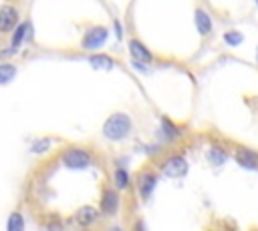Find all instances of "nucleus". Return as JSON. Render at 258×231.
<instances>
[{
	"label": "nucleus",
	"mask_w": 258,
	"mask_h": 231,
	"mask_svg": "<svg viewBox=\"0 0 258 231\" xmlns=\"http://www.w3.org/2000/svg\"><path fill=\"white\" fill-rule=\"evenodd\" d=\"M121 207V197L117 193V189H111V187H105L103 193H101V199H99V211L101 215H115Z\"/></svg>",
	"instance_id": "5"
},
{
	"label": "nucleus",
	"mask_w": 258,
	"mask_h": 231,
	"mask_svg": "<svg viewBox=\"0 0 258 231\" xmlns=\"http://www.w3.org/2000/svg\"><path fill=\"white\" fill-rule=\"evenodd\" d=\"M14 76H16V66L10 64V62H2L0 64V84L10 82Z\"/></svg>",
	"instance_id": "17"
},
{
	"label": "nucleus",
	"mask_w": 258,
	"mask_h": 231,
	"mask_svg": "<svg viewBox=\"0 0 258 231\" xmlns=\"http://www.w3.org/2000/svg\"><path fill=\"white\" fill-rule=\"evenodd\" d=\"M187 161L181 157V155H171V157H167L163 163H161V167H159V171L165 175V177H169V179H179V177H185V173H187Z\"/></svg>",
	"instance_id": "4"
},
{
	"label": "nucleus",
	"mask_w": 258,
	"mask_h": 231,
	"mask_svg": "<svg viewBox=\"0 0 258 231\" xmlns=\"http://www.w3.org/2000/svg\"><path fill=\"white\" fill-rule=\"evenodd\" d=\"M91 161H93L91 159V153L85 147L73 145V147H67L60 153V163L67 169H71V171H83V169H87L91 165Z\"/></svg>",
	"instance_id": "2"
},
{
	"label": "nucleus",
	"mask_w": 258,
	"mask_h": 231,
	"mask_svg": "<svg viewBox=\"0 0 258 231\" xmlns=\"http://www.w3.org/2000/svg\"><path fill=\"white\" fill-rule=\"evenodd\" d=\"M107 36H109V32H107L105 26H93V28L83 36L81 48H85V50H97V48H101V46L105 44Z\"/></svg>",
	"instance_id": "6"
},
{
	"label": "nucleus",
	"mask_w": 258,
	"mask_h": 231,
	"mask_svg": "<svg viewBox=\"0 0 258 231\" xmlns=\"http://www.w3.org/2000/svg\"><path fill=\"white\" fill-rule=\"evenodd\" d=\"M131 133V117L125 112H113L103 125V137L107 141H123Z\"/></svg>",
	"instance_id": "1"
},
{
	"label": "nucleus",
	"mask_w": 258,
	"mask_h": 231,
	"mask_svg": "<svg viewBox=\"0 0 258 231\" xmlns=\"http://www.w3.org/2000/svg\"><path fill=\"white\" fill-rule=\"evenodd\" d=\"M254 231H258V229H254Z\"/></svg>",
	"instance_id": "22"
},
{
	"label": "nucleus",
	"mask_w": 258,
	"mask_h": 231,
	"mask_svg": "<svg viewBox=\"0 0 258 231\" xmlns=\"http://www.w3.org/2000/svg\"><path fill=\"white\" fill-rule=\"evenodd\" d=\"M24 217L20 211H12L6 221V231H24Z\"/></svg>",
	"instance_id": "15"
},
{
	"label": "nucleus",
	"mask_w": 258,
	"mask_h": 231,
	"mask_svg": "<svg viewBox=\"0 0 258 231\" xmlns=\"http://www.w3.org/2000/svg\"><path fill=\"white\" fill-rule=\"evenodd\" d=\"M14 26H18V10L6 4L0 8V32H10Z\"/></svg>",
	"instance_id": "9"
},
{
	"label": "nucleus",
	"mask_w": 258,
	"mask_h": 231,
	"mask_svg": "<svg viewBox=\"0 0 258 231\" xmlns=\"http://www.w3.org/2000/svg\"><path fill=\"white\" fill-rule=\"evenodd\" d=\"M113 183H115V189H117V191H125V189H129V185H131V177H129L127 169H123V167L115 169V171H113Z\"/></svg>",
	"instance_id": "12"
},
{
	"label": "nucleus",
	"mask_w": 258,
	"mask_h": 231,
	"mask_svg": "<svg viewBox=\"0 0 258 231\" xmlns=\"http://www.w3.org/2000/svg\"><path fill=\"white\" fill-rule=\"evenodd\" d=\"M137 193H139V197L143 199V201H147L149 197H151V193H153V189H155V185H157V175L153 173V171H149V169H143L139 175H137Z\"/></svg>",
	"instance_id": "8"
},
{
	"label": "nucleus",
	"mask_w": 258,
	"mask_h": 231,
	"mask_svg": "<svg viewBox=\"0 0 258 231\" xmlns=\"http://www.w3.org/2000/svg\"><path fill=\"white\" fill-rule=\"evenodd\" d=\"M234 159L236 163L242 167V169H248V171H258V153L250 147H244V145H238L234 149Z\"/></svg>",
	"instance_id": "7"
},
{
	"label": "nucleus",
	"mask_w": 258,
	"mask_h": 231,
	"mask_svg": "<svg viewBox=\"0 0 258 231\" xmlns=\"http://www.w3.org/2000/svg\"><path fill=\"white\" fill-rule=\"evenodd\" d=\"M196 26H198V32L200 34H210L212 32V18L206 10L198 8L196 10Z\"/></svg>",
	"instance_id": "11"
},
{
	"label": "nucleus",
	"mask_w": 258,
	"mask_h": 231,
	"mask_svg": "<svg viewBox=\"0 0 258 231\" xmlns=\"http://www.w3.org/2000/svg\"><path fill=\"white\" fill-rule=\"evenodd\" d=\"M131 231H147V229H145V223H143L141 219H137V221L133 223V227H131Z\"/></svg>",
	"instance_id": "21"
},
{
	"label": "nucleus",
	"mask_w": 258,
	"mask_h": 231,
	"mask_svg": "<svg viewBox=\"0 0 258 231\" xmlns=\"http://www.w3.org/2000/svg\"><path fill=\"white\" fill-rule=\"evenodd\" d=\"M28 22H22V24H18L16 26V30H14V34H12V46L16 48L18 44H22V38H24V34H26V30H28Z\"/></svg>",
	"instance_id": "19"
},
{
	"label": "nucleus",
	"mask_w": 258,
	"mask_h": 231,
	"mask_svg": "<svg viewBox=\"0 0 258 231\" xmlns=\"http://www.w3.org/2000/svg\"><path fill=\"white\" fill-rule=\"evenodd\" d=\"M129 52H131L133 60L139 62V64H141V62L145 64V62H151V60H153V54L149 52V48H147L141 40H137V38H131V40H129Z\"/></svg>",
	"instance_id": "10"
},
{
	"label": "nucleus",
	"mask_w": 258,
	"mask_h": 231,
	"mask_svg": "<svg viewBox=\"0 0 258 231\" xmlns=\"http://www.w3.org/2000/svg\"><path fill=\"white\" fill-rule=\"evenodd\" d=\"M101 211L97 209V207H93V205H83V207H79L77 211H75V215H73V221H75V225L77 227H81V229H95L99 223H101Z\"/></svg>",
	"instance_id": "3"
},
{
	"label": "nucleus",
	"mask_w": 258,
	"mask_h": 231,
	"mask_svg": "<svg viewBox=\"0 0 258 231\" xmlns=\"http://www.w3.org/2000/svg\"><path fill=\"white\" fill-rule=\"evenodd\" d=\"M224 40H226L230 46H238V44L244 40V36H242L238 30H230V32H226V34H224Z\"/></svg>",
	"instance_id": "20"
},
{
	"label": "nucleus",
	"mask_w": 258,
	"mask_h": 231,
	"mask_svg": "<svg viewBox=\"0 0 258 231\" xmlns=\"http://www.w3.org/2000/svg\"><path fill=\"white\" fill-rule=\"evenodd\" d=\"M48 147H50V139H48V137H42V139H36V141L30 145V153L42 155V153L48 151Z\"/></svg>",
	"instance_id": "18"
},
{
	"label": "nucleus",
	"mask_w": 258,
	"mask_h": 231,
	"mask_svg": "<svg viewBox=\"0 0 258 231\" xmlns=\"http://www.w3.org/2000/svg\"><path fill=\"white\" fill-rule=\"evenodd\" d=\"M89 62H91V66L97 68V70H111V68L115 66L113 58H109L107 54H93V56H89Z\"/></svg>",
	"instance_id": "13"
},
{
	"label": "nucleus",
	"mask_w": 258,
	"mask_h": 231,
	"mask_svg": "<svg viewBox=\"0 0 258 231\" xmlns=\"http://www.w3.org/2000/svg\"><path fill=\"white\" fill-rule=\"evenodd\" d=\"M161 131H163L165 141H175V139L179 137V129H177L171 121H167V119H163V121H161Z\"/></svg>",
	"instance_id": "16"
},
{
	"label": "nucleus",
	"mask_w": 258,
	"mask_h": 231,
	"mask_svg": "<svg viewBox=\"0 0 258 231\" xmlns=\"http://www.w3.org/2000/svg\"><path fill=\"white\" fill-rule=\"evenodd\" d=\"M226 159H228V155H226V151H224L222 147H218V145L210 147V151H208V161H210L214 167L224 165V163H226Z\"/></svg>",
	"instance_id": "14"
}]
</instances>
